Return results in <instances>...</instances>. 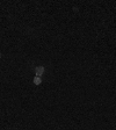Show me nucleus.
Masks as SVG:
<instances>
[{
	"label": "nucleus",
	"instance_id": "nucleus-1",
	"mask_svg": "<svg viewBox=\"0 0 116 130\" xmlns=\"http://www.w3.org/2000/svg\"><path fill=\"white\" fill-rule=\"evenodd\" d=\"M35 73H36V77H41L44 73V67L43 66H37L35 69Z\"/></svg>",
	"mask_w": 116,
	"mask_h": 130
},
{
	"label": "nucleus",
	"instance_id": "nucleus-3",
	"mask_svg": "<svg viewBox=\"0 0 116 130\" xmlns=\"http://www.w3.org/2000/svg\"><path fill=\"white\" fill-rule=\"evenodd\" d=\"M0 57H1V54H0Z\"/></svg>",
	"mask_w": 116,
	"mask_h": 130
},
{
	"label": "nucleus",
	"instance_id": "nucleus-2",
	"mask_svg": "<svg viewBox=\"0 0 116 130\" xmlns=\"http://www.w3.org/2000/svg\"><path fill=\"white\" fill-rule=\"evenodd\" d=\"M41 83H42L41 77H35V78H34V84H35V85H40Z\"/></svg>",
	"mask_w": 116,
	"mask_h": 130
}]
</instances>
